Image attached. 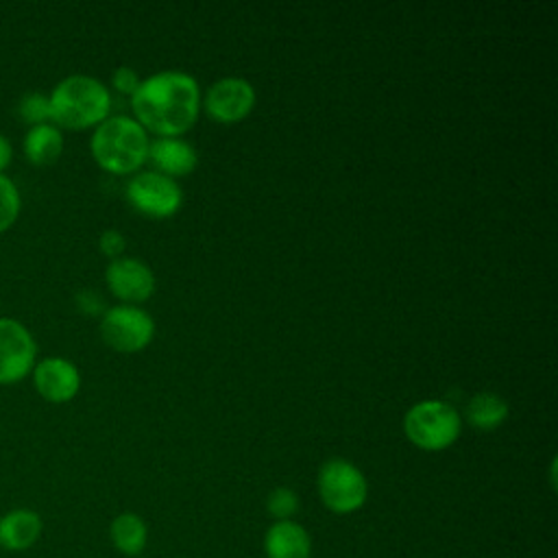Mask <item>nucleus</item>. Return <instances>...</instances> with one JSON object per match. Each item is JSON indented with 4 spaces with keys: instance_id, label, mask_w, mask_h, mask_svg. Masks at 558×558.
Wrapping results in <instances>:
<instances>
[{
    "instance_id": "4468645a",
    "label": "nucleus",
    "mask_w": 558,
    "mask_h": 558,
    "mask_svg": "<svg viewBox=\"0 0 558 558\" xmlns=\"http://www.w3.org/2000/svg\"><path fill=\"white\" fill-rule=\"evenodd\" d=\"M148 157L161 174L183 177L196 168V148L181 137H159L148 142Z\"/></svg>"
},
{
    "instance_id": "ddd939ff",
    "label": "nucleus",
    "mask_w": 558,
    "mask_h": 558,
    "mask_svg": "<svg viewBox=\"0 0 558 558\" xmlns=\"http://www.w3.org/2000/svg\"><path fill=\"white\" fill-rule=\"evenodd\" d=\"M264 554L266 558H310L312 538L307 530L292 519L275 521L264 534Z\"/></svg>"
},
{
    "instance_id": "dca6fc26",
    "label": "nucleus",
    "mask_w": 558,
    "mask_h": 558,
    "mask_svg": "<svg viewBox=\"0 0 558 558\" xmlns=\"http://www.w3.org/2000/svg\"><path fill=\"white\" fill-rule=\"evenodd\" d=\"M109 536L113 547L131 558H137L144 547H146V538H148V530L146 523L140 514L135 512H120L111 525H109Z\"/></svg>"
},
{
    "instance_id": "a211bd4d",
    "label": "nucleus",
    "mask_w": 558,
    "mask_h": 558,
    "mask_svg": "<svg viewBox=\"0 0 558 558\" xmlns=\"http://www.w3.org/2000/svg\"><path fill=\"white\" fill-rule=\"evenodd\" d=\"M20 207H22V196L17 185L7 174H0V233L7 231L17 220Z\"/></svg>"
},
{
    "instance_id": "39448f33",
    "label": "nucleus",
    "mask_w": 558,
    "mask_h": 558,
    "mask_svg": "<svg viewBox=\"0 0 558 558\" xmlns=\"http://www.w3.org/2000/svg\"><path fill=\"white\" fill-rule=\"evenodd\" d=\"M320 501L336 514H349L364 506L368 484L364 473L344 458H331L318 469L316 477Z\"/></svg>"
},
{
    "instance_id": "4be33fe9",
    "label": "nucleus",
    "mask_w": 558,
    "mask_h": 558,
    "mask_svg": "<svg viewBox=\"0 0 558 558\" xmlns=\"http://www.w3.org/2000/svg\"><path fill=\"white\" fill-rule=\"evenodd\" d=\"M98 246L105 255H109L111 259L120 257V253L124 251V235L118 229H107L100 233L98 238Z\"/></svg>"
},
{
    "instance_id": "20e7f679",
    "label": "nucleus",
    "mask_w": 558,
    "mask_h": 558,
    "mask_svg": "<svg viewBox=\"0 0 558 558\" xmlns=\"http://www.w3.org/2000/svg\"><path fill=\"white\" fill-rule=\"evenodd\" d=\"M462 418L458 410L438 399L414 403L403 416V432L408 440L425 451H440L453 445L460 436Z\"/></svg>"
},
{
    "instance_id": "f257e3e1",
    "label": "nucleus",
    "mask_w": 558,
    "mask_h": 558,
    "mask_svg": "<svg viewBox=\"0 0 558 558\" xmlns=\"http://www.w3.org/2000/svg\"><path fill=\"white\" fill-rule=\"evenodd\" d=\"M135 120L159 133L161 137H177L187 131L201 109L198 81L183 70H161L140 81L131 94Z\"/></svg>"
},
{
    "instance_id": "0eeeda50",
    "label": "nucleus",
    "mask_w": 558,
    "mask_h": 558,
    "mask_svg": "<svg viewBox=\"0 0 558 558\" xmlns=\"http://www.w3.org/2000/svg\"><path fill=\"white\" fill-rule=\"evenodd\" d=\"M126 198L137 211L153 218H166L181 207L183 190L172 177L144 170L126 183Z\"/></svg>"
},
{
    "instance_id": "1a4fd4ad",
    "label": "nucleus",
    "mask_w": 558,
    "mask_h": 558,
    "mask_svg": "<svg viewBox=\"0 0 558 558\" xmlns=\"http://www.w3.org/2000/svg\"><path fill=\"white\" fill-rule=\"evenodd\" d=\"M205 111L218 122H238L255 105V87L242 76L218 78L205 94Z\"/></svg>"
},
{
    "instance_id": "2eb2a0df",
    "label": "nucleus",
    "mask_w": 558,
    "mask_h": 558,
    "mask_svg": "<svg viewBox=\"0 0 558 558\" xmlns=\"http://www.w3.org/2000/svg\"><path fill=\"white\" fill-rule=\"evenodd\" d=\"M22 148L31 163H37V166L54 163L63 150L61 129L54 126L52 122L28 126L22 140Z\"/></svg>"
},
{
    "instance_id": "aec40b11",
    "label": "nucleus",
    "mask_w": 558,
    "mask_h": 558,
    "mask_svg": "<svg viewBox=\"0 0 558 558\" xmlns=\"http://www.w3.org/2000/svg\"><path fill=\"white\" fill-rule=\"evenodd\" d=\"M266 508L275 521H288L299 510V495L288 486H279L270 490L266 499Z\"/></svg>"
},
{
    "instance_id": "412c9836",
    "label": "nucleus",
    "mask_w": 558,
    "mask_h": 558,
    "mask_svg": "<svg viewBox=\"0 0 558 558\" xmlns=\"http://www.w3.org/2000/svg\"><path fill=\"white\" fill-rule=\"evenodd\" d=\"M111 83H113V87H116L118 92H122V94H133V92L137 89V85H140V76H137V72H135L133 68L120 65V68L113 70Z\"/></svg>"
},
{
    "instance_id": "9b49d317",
    "label": "nucleus",
    "mask_w": 558,
    "mask_h": 558,
    "mask_svg": "<svg viewBox=\"0 0 558 558\" xmlns=\"http://www.w3.org/2000/svg\"><path fill=\"white\" fill-rule=\"evenodd\" d=\"M31 375L35 390L50 403H65L74 399L81 388V373L76 364L59 355L35 362Z\"/></svg>"
},
{
    "instance_id": "5701e85b",
    "label": "nucleus",
    "mask_w": 558,
    "mask_h": 558,
    "mask_svg": "<svg viewBox=\"0 0 558 558\" xmlns=\"http://www.w3.org/2000/svg\"><path fill=\"white\" fill-rule=\"evenodd\" d=\"M11 159H13V146H11L9 137L0 133V174H4V170L11 163Z\"/></svg>"
},
{
    "instance_id": "f03ea898",
    "label": "nucleus",
    "mask_w": 558,
    "mask_h": 558,
    "mask_svg": "<svg viewBox=\"0 0 558 558\" xmlns=\"http://www.w3.org/2000/svg\"><path fill=\"white\" fill-rule=\"evenodd\" d=\"M48 102L54 126L87 129L109 118L111 94L102 81L89 74H70L52 87Z\"/></svg>"
},
{
    "instance_id": "6e6552de",
    "label": "nucleus",
    "mask_w": 558,
    "mask_h": 558,
    "mask_svg": "<svg viewBox=\"0 0 558 558\" xmlns=\"http://www.w3.org/2000/svg\"><path fill=\"white\" fill-rule=\"evenodd\" d=\"M37 357V342L26 325L0 316V386L17 384L31 375Z\"/></svg>"
},
{
    "instance_id": "7ed1b4c3",
    "label": "nucleus",
    "mask_w": 558,
    "mask_h": 558,
    "mask_svg": "<svg viewBox=\"0 0 558 558\" xmlns=\"http://www.w3.org/2000/svg\"><path fill=\"white\" fill-rule=\"evenodd\" d=\"M89 150L102 170L129 174L148 159V135L135 118L109 116L94 129Z\"/></svg>"
},
{
    "instance_id": "423d86ee",
    "label": "nucleus",
    "mask_w": 558,
    "mask_h": 558,
    "mask_svg": "<svg viewBox=\"0 0 558 558\" xmlns=\"http://www.w3.org/2000/svg\"><path fill=\"white\" fill-rule=\"evenodd\" d=\"M155 333L153 316L137 305H113L100 318L102 340L122 353L142 351Z\"/></svg>"
},
{
    "instance_id": "9d476101",
    "label": "nucleus",
    "mask_w": 558,
    "mask_h": 558,
    "mask_svg": "<svg viewBox=\"0 0 558 558\" xmlns=\"http://www.w3.org/2000/svg\"><path fill=\"white\" fill-rule=\"evenodd\" d=\"M109 290L129 305L146 301L155 290V275L137 257H116L105 268Z\"/></svg>"
},
{
    "instance_id": "6ab92c4d",
    "label": "nucleus",
    "mask_w": 558,
    "mask_h": 558,
    "mask_svg": "<svg viewBox=\"0 0 558 558\" xmlns=\"http://www.w3.org/2000/svg\"><path fill=\"white\" fill-rule=\"evenodd\" d=\"M17 113H20V118H22L28 126L50 122V102H48V96L41 94V92H28V94H24V96L20 98V102H17Z\"/></svg>"
},
{
    "instance_id": "f8f14e48",
    "label": "nucleus",
    "mask_w": 558,
    "mask_h": 558,
    "mask_svg": "<svg viewBox=\"0 0 558 558\" xmlns=\"http://www.w3.org/2000/svg\"><path fill=\"white\" fill-rule=\"evenodd\" d=\"M44 532L41 517L31 508H13L0 517V549L20 554L31 549Z\"/></svg>"
},
{
    "instance_id": "b1692460",
    "label": "nucleus",
    "mask_w": 558,
    "mask_h": 558,
    "mask_svg": "<svg viewBox=\"0 0 558 558\" xmlns=\"http://www.w3.org/2000/svg\"><path fill=\"white\" fill-rule=\"evenodd\" d=\"M137 558H146V556H137Z\"/></svg>"
},
{
    "instance_id": "f3484780",
    "label": "nucleus",
    "mask_w": 558,
    "mask_h": 558,
    "mask_svg": "<svg viewBox=\"0 0 558 558\" xmlns=\"http://www.w3.org/2000/svg\"><path fill=\"white\" fill-rule=\"evenodd\" d=\"M466 421L477 429H495L508 416V403L495 392H477L464 410Z\"/></svg>"
}]
</instances>
